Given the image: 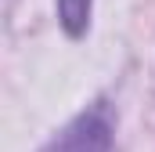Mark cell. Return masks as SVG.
Here are the masks:
<instances>
[{"instance_id": "cell-2", "label": "cell", "mask_w": 155, "mask_h": 152, "mask_svg": "<svg viewBox=\"0 0 155 152\" xmlns=\"http://www.w3.org/2000/svg\"><path fill=\"white\" fill-rule=\"evenodd\" d=\"M90 15H94V0H58V22L72 40H79L90 29Z\"/></svg>"}, {"instance_id": "cell-1", "label": "cell", "mask_w": 155, "mask_h": 152, "mask_svg": "<svg viewBox=\"0 0 155 152\" xmlns=\"http://www.w3.org/2000/svg\"><path fill=\"white\" fill-rule=\"evenodd\" d=\"M112 109L105 102L72 116L40 152H112Z\"/></svg>"}]
</instances>
